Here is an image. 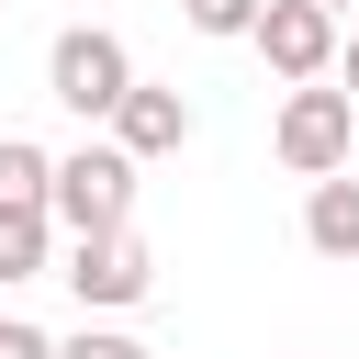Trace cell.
I'll return each instance as SVG.
<instances>
[{"mask_svg":"<svg viewBox=\"0 0 359 359\" xmlns=\"http://www.w3.org/2000/svg\"><path fill=\"white\" fill-rule=\"evenodd\" d=\"M123 90H135V56H123V34H101V22H67V34L45 45V101H67L79 123H112V112H123Z\"/></svg>","mask_w":359,"mask_h":359,"instance_id":"1","label":"cell"},{"mask_svg":"<svg viewBox=\"0 0 359 359\" xmlns=\"http://www.w3.org/2000/svg\"><path fill=\"white\" fill-rule=\"evenodd\" d=\"M348 146H359V101L348 90H280V112H269V157L292 168V180H337L348 168Z\"/></svg>","mask_w":359,"mask_h":359,"instance_id":"2","label":"cell"},{"mask_svg":"<svg viewBox=\"0 0 359 359\" xmlns=\"http://www.w3.org/2000/svg\"><path fill=\"white\" fill-rule=\"evenodd\" d=\"M45 213H56L67 236H112V224H135V157H123V146H79V157H56Z\"/></svg>","mask_w":359,"mask_h":359,"instance_id":"3","label":"cell"},{"mask_svg":"<svg viewBox=\"0 0 359 359\" xmlns=\"http://www.w3.org/2000/svg\"><path fill=\"white\" fill-rule=\"evenodd\" d=\"M90 314H123V303H146L157 292V258H146V236L135 224H112V236H67V269H56Z\"/></svg>","mask_w":359,"mask_h":359,"instance_id":"4","label":"cell"},{"mask_svg":"<svg viewBox=\"0 0 359 359\" xmlns=\"http://www.w3.org/2000/svg\"><path fill=\"white\" fill-rule=\"evenodd\" d=\"M247 45L269 56V79H280V90H314V79L337 67V45H348V34H337V11H325V0H269Z\"/></svg>","mask_w":359,"mask_h":359,"instance_id":"5","label":"cell"},{"mask_svg":"<svg viewBox=\"0 0 359 359\" xmlns=\"http://www.w3.org/2000/svg\"><path fill=\"white\" fill-rule=\"evenodd\" d=\"M112 146H123L135 168H146V157H180V146H191V101H180V90H157V79H135V90H123V112H112Z\"/></svg>","mask_w":359,"mask_h":359,"instance_id":"6","label":"cell"},{"mask_svg":"<svg viewBox=\"0 0 359 359\" xmlns=\"http://www.w3.org/2000/svg\"><path fill=\"white\" fill-rule=\"evenodd\" d=\"M303 247H314V258H359V180H348V168L303 191Z\"/></svg>","mask_w":359,"mask_h":359,"instance_id":"7","label":"cell"},{"mask_svg":"<svg viewBox=\"0 0 359 359\" xmlns=\"http://www.w3.org/2000/svg\"><path fill=\"white\" fill-rule=\"evenodd\" d=\"M45 258H56V213L45 202H0V292L45 280Z\"/></svg>","mask_w":359,"mask_h":359,"instance_id":"8","label":"cell"},{"mask_svg":"<svg viewBox=\"0 0 359 359\" xmlns=\"http://www.w3.org/2000/svg\"><path fill=\"white\" fill-rule=\"evenodd\" d=\"M45 191H56V157L34 135H0V202H45Z\"/></svg>","mask_w":359,"mask_h":359,"instance_id":"9","label":"cell"},{"mask_svg":"<svg viewBox=\"0 0 359 359\" xmlns=\"http://www.w3.org/2000/svg\"><path fill=\"white\" fill-rule=\"evenodd\" d=\"M258 11H269V0H180V22H191V34H213V45H247V34H258Z\"/></svg>","mask_w":359,"mask_h":359,"instance_id":"10","label":"cell"},{"mask_svg":"<svg viewBox=\"0 0 359 359\" xmlns=\"http://www.w3.org/2000/svg\"><path fill=\"white\" fill-rule=\"evenodd\" d=\"M56 359H157V348L123 337V325H79V337H56Z\"/></svg>","mask_w":359,"mask_h":359,"instance_id":"11","label":"cell"},{"mask_svg":"<svg viewBox=\"0 0 359 359\" xmlns=\"http://www.w3.org/2000/svg\"><path fill=\"white\" fill-rule=\"evenodd\" d=\"M0 359H56V337H45V325H22V314H0Z\"/></svg>","mask_w":359,"mask_h":359,"instance_id":"12","label":"cell"},{"mask_svg":"<svg viewBox=\"0 0 359 359\" xmlns=\"http://www.w3.org/2000/svg\"><path fill=\"white\" fill-rule=\"evenodd\" d=\"M337 90H348V101H359V34H348V45H337Z\"/></svg>","mask_w":359,"mask_h":359,"instance_id":"13","label":"cell"},{"mask_svg":"<svg viewBox=\"0 0 359 359\" xmlns=\"http://www.w3.org/2000/svg\"><path fill=\"white\" fill-rule=\"evenodd\" d=\"M325 11H348V0H325Z\"/></svg>","mask_w":359,"mask_h":359,"instance_id":"14","label":"cell"}]
</instances>
